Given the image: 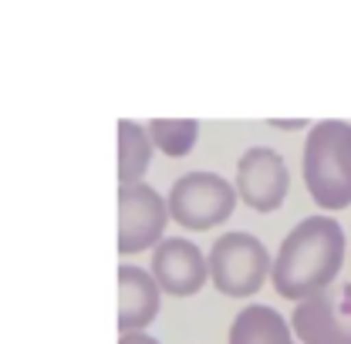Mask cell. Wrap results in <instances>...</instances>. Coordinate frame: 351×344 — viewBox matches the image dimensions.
<instances>
[{"label":"cell","mask_w":351,"mask_h":344,"mask_svg":"<svg viewBox=\"0 0 351 344\" xmlns=\"http://www.w3.org/2000/svg\"><path fill=\"white\" fill-rule=\"evenodd\" d=\"M345 263V230L331 216H307L280 243L270 280L280 297L301 304L324 294Z\"/></svg>","instance_id":"cell-1"},{"label":"cell","mask_w":351,"mask_h":344,"mask_svg":"<svg viewBox=\"0 0 351 344\" xmlns=\"http://www.w3.org/2000/svg\"><path fill=\"white\" fill-rule=\"evenodd\" d=\"M304 182L321 210L351 206V125L317 122L304 142Z\"/></svg>","instance_id":"cell-2"},{"label":"cell","mask_w":351,"mask_h":344,"mask_svg":"<svg viewBox=\"0 0 351 344\" xmlns=\"http://www.w3.org/2000/svg\"><path fill=\"white\" fill-rule=\"evenodd\" d=\"M210 280L223 297H254L270 277V254L254 233H223L210 250Z\"/></svg>","instance_id":"cell-3"},{"label":"cell","mask_w":351,"mask_h":344,"mask_svg":"<svg viewBox=\"0 0 351 344\" xmlns=\"http://www.w3.org/2000/svg\"><path fill=\"white\" fill-rule=\"evenodd\" d=\"M166 206L186 230H213L233 216L237 189L217 172H186L173 182Z\"/></svg>","instance_id":"cell-4"},{"label":"cell","mask_w":351,"mask_h":344,"mask_svg":"<svg viewBox=\"0 0 351 344\" xmlns=\"http://www.w3.org/2000/svg\"><path fill=\"white\" fill-rule=\"evenodd\" d=\"M169 223L166 199L145 186H119V254H142L145 247L162 243V230Z\"/></svg>","instance_id":"cell-5"},{"label":"cell","mask_w":351,"mask_h":344,"mask_svg":"<svg viewBox=\"0 0 351 344\" xmlns=\"http://www.w3.org/2000/svg\"><path fill=\"white\" fill-rule=\"evenodd\" d=\"M237 196L257 210V213H274L280 210V203L287 199L291 189V172L280 152L267 149V145H254L240 156L237 162V182H233Z\"/></svg>","instance_id":"cell-6"},{"label":"cell","mask_w":351,"mask_h":344,"mask_svg":"<svg viewBox=\"0 0 351 344\" xmlns=\"http://www.w3.org/2000/svg\"><path fill=\"white\" fill-rule=\"evenodd\" d=\"M152 280L159 284L162 294L169 297H193L203 291V284L210 280V263L199 254V247L193 240H162L152 250Z\"/></svg>","instance_id":"cell-7"},{"label":"cell","mask_w":351,"mask_h":344,"mask_svg":"<svg viewBox=\"0 0 351 344\" xmlns=\"http://www.w3.org/2000/svg\"><path fill=\"white\" fill-rule=\"evenodd\" d=\"M159 294L162 291L152 280V273L122 263L119 267V331L122 334L145 331V324H152V317L159 314Z\"/></svg>","instance_id":"cell-8"},{"label":"cell","mask_w":351,"mask_h":344,"mask_svg":"<svg viewBox=\"0 0 351 344\" xmlns=\"http://www.w3.org/2000/svg\"><path fill=\"white\" fill-rule=\"evenodd\" d=\"M291 331L298 334L301 344H351V321L341 317L328 291L294 307Z\"/></svg>","instance_id":"cell-9"},{"label":"cell","mask_w":351,"mask_h":344,"mask_svg":"<svg viewBox=\"0 0 351 344\" xmlns=\"http://www.w3.org/2000/svg\"><path fill=\"white\" fill-rule=\"evenodd\" d=\"M230 344H294V331L274 307L250 304L233 317Z\"/></svg>","instance_id":"cell-10"},{"label":"cell","mask_w":351,"mask_h":344,"mask_svg":"<svg viewBox=\"0 0 351 344\" xmlns=\"http://www.w3.org/2000/svg\"><path fill=\"white\" fill-rule=\"evenodd\" d=\"M115 135H119V186H135L152 166L156 145L149 138V129H142L138 122H129V119L115 125Z\"/></svg>","instance_id":"cell-11"},{"label":"cell","mask_w":351,"mask_h":344,"mask_svg":"<svg viewBox=\"0 0 351 344\" xmlns=\"http://www.w3.org/2000/svg\"><path fill=\"white\" fill-rule=\"evenodd\" d=\"M145 129H149L152 145L173 159L193 152V145L199 138V122H193V119H152Z\"/></svg>","instance_id":"cell-12"},{"label":"cell","mask_w":351,"mask_h":344,"mask_svg":"<svg viewBox=\"0 0 351 344\" xmlns=\"http://www.w3.org/2000/svg\"><path fill=\"white\" fill-rule=\"evenodd\" d=\"M119 344H159L152 334H145V331H135V334H122Z\"/></svg>","instance_id":"cell-13"}]
</instances>
